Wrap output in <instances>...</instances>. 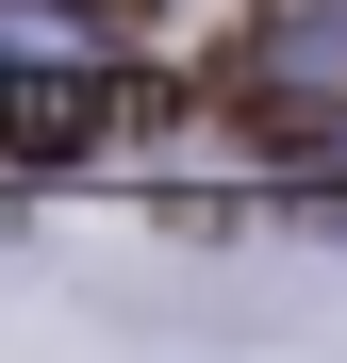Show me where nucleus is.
Segmentation results:
<instances>
[{"mask_svg": "<svg viewBox=\"0 0 347 363\" xmlns=\"http://www.w3.org/2000/svg\"><path fill=\"white\" fill-rule=\"evenodd\" d=\"M0 83H83V17L67 0H0Z\"/></svg>", "mask_w": 347, "mask_h": 363, "instance_id": "f257e3e1", "label": "nucleus"}]
</instances>
